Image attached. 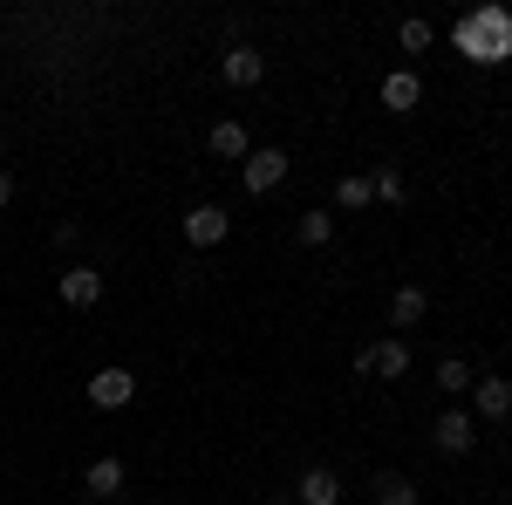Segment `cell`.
<instances>
[{"instance_id":"277c9868","label":"cell","mask_w":512,"mask_h":505,"mask_svg":"<svg viewBox=\"0 0 512 505\" xmlns=\"http://www.w3.org/2000/svg\"><path fill=\"white\" fill-rule=\"evenodd\" d=\"M239 178H246V192H253V198H267V192L280 185V178H287V157H280V151H253Z\"/></svg>"},{"instance_id":"30bf717a","label":"cell","mask_w":512,"mask_h":505,"mask_svg":"<svg viewBox=\"0 0 512 505\" xmlns=\"http://www.w3.org/2000/svg\"><path fill=\"white\" fill-rule=\"evenodd\" d=\"M294 499H301V505H335V499H342V478H335L328 465L301 471V485H294Z\"/></svg>"},{"instance_id":"e0dca14e","label":"cell","mask_w":512,"mask_h":505,"mask_svg":"<svg viewBox=\"0 0 512 505\" xmlns=\"http://www.w3.org/2000/svg\"><path fill=\"white\" fill-rule=\"evenodd\" d=\"M294 233H301V246H328V239H335V219H328V212H301Z\"/></svg>"},{"instance_id":"3957f363","label":"cell","mask_w":512,"mask_h":505,"mask_svg":"<svg viewBox=\"0 0 512 505\" xmlns=\"http://www.w3.org/2000/svg\"><path fill=\"white\" fill-rule=\"evenodd\" d=\"M130 396H137V376H130V369H96V376H89V403H96V410H123Z\"/></svg>"},{"instance_id":"6da1fadb","label":"cell","mask_w":512,"mask_h":505,"mask_svg":"<svg viewBox=\"0 0 512 505\" xmlns=\"http://www.w3.org/2000/svg\"><path fill=\"white\" fill-rule=\"evenodd\" d=\"M465 48H472V62H506L512 55V21L506 14H478L472 28H465Z\"/></svg>"},{"instance_id":"7a4b0ae2","label":"cell","mask_w":512,"mask_h":505,"mask_svg":"<svg viewBox=\"0 0 512 505\" xmlns=\"http://www.w3.org/2000/svg\"><path fill=\"white\" fill-rule=\"evenodd\" d=\"M226 233H233V219H226L219 205H192V212H185V239H192L198 253H205V246H226Z\"/></svg>"},{"instance_id":"52a82bcc","label":"cell","mask_w":512,"mask_h":505,"mask_svg":"<svg viewBox=\"0 0 512 505\" xmlns=\"http://www.w3.org/2000/svg\"><path fill=\"white\" fill-rule=\"evenodd\" d=\"M62 301H69V308H96V301H103V273L96 267H69L62 273Z\"/></svg>"},{"instance_id":"9a60e30c","label":"cell","mask_w":512,"mask_h":505,"mask_svg":"<svg viewBox=\"0 0 512 505\" xmlns=\"http://www.w3.org/2000/svg\"><path fill=\"white\" fill-rule=\"evenodd\" d=\"M376 505H417V485L403 471H376Z\"/></svg>"},{"instance_id":"5bb4252c","label":"cell","mask_w":512,"mask_h":505,"mask_svg":"<svg viewBox=\"0 0 512 505\" xmlns=\"http://www.w3.org/2000/svg\"><path fill=\"white\" fill-rule=\"evenodd\" d=\"M369 198H383V205H403V198H410V185H403V171H390V164H376V171H369Z\"/></svg>"},{"instance_id":"ffe728a7","label":"cell","mask_w":512,"mask_h":505,"mask_svg":"<svg viewBox=\"0 0 512 505\" xmlns=\"http://www.w3.org/2000/svg\"><path fill=\"white\" fill-rule=\"evenodd\" d=\"M396 41H403L410 55H424V48H431V21H403V28H396Z\"/></svg>"},{"instance_id":"2e32d148","label":"cell","mask_w":512,"mask_h":505,"mask_svg":"<svg viewBox=\"0 0 512 505\" xmlns=\"http://www.w3.org/2000/svg\"><path fill=\"white\" fill-rule=\"evenodd\" d=\"M212 151H219V157H253V144H246L239 123H212Z\"/></svg>"},{"instance_id":"9c48e42d","label":"cell","mask_w":512,"mask_h":505,"mask_svg":"<svg viewBox=\"0 0 512 505\" xmlns=\"http://www.w3.org/2000/svg\"><path fill=\"white\" fill-rule=\"evenodd\" d=\"M82 485H89V499H96V505L123 499V465H117V458H96V465L82 471Z\"/></svg>"},{"instance_id":"d6986e66","label":"cell","mask_w":512,"mask_h":505,"mask_svg":"<svg viewBox=\"0 0 512 505\" xmlns=\"http://www.w3.org/2000/svg\"><path fill=\"white\" fill-rule=\"evenodd\" d=\"M342 212H362V205H376V198H369V178H342Z\"/></svg>"},{"instance_id":"603a6c76","label":"cell","mask_w":512,"mask_h":505,"mask_svg":"<svg viewBox=\"0 0 512 505\" xmlns=\"http://www.w3.org/2000/svg\"><path fill=\"white\" fill-rule=\"evenodd\" d=\"M0 171H7V144H0Z\"/></svg>"},{"instance_id":"7c38bea8","label":"cell","mask_w":512,"mask_h":505,"mask_svg":"<svg viewBox=\"0 0 512 505\" xmlns=\"http://www.w3.org/2000/svg\"><path fill=\"white\" fill-rule=\"evenodd\" d=\"M478 417H485V424L512 417V383L506 376H485V383H478Z\"/></svg>"},{"instance_id":"4fadbf2b","label":"cell","mask_w":512,"mask_h":505,"mask_svg":"<svg viewBox=\"0 0 512 505\" xmlns=\"http://www.w3.org/2000/svg\"><path fill=\"white\" fill-rule=\"evenodd\" d=\"M424 314H431V294H424V287H396V301H390V321H396V328H417Z\"/></svg>"},{"instance_id":"ba28073f","label":"cell","mask_w":512,"mask_h":505,"mask_svg":"<svg viewBox=\"0 0 512 505\" xmlns=\"http://www.w3.org/2000/svg\"><path fill=\"white\" fill-rule=\"evenodd\" d=\"M219 69H226V82H233V89H253V82L267 76L260 48H246V41H239V48H226V62H219Z\"/></svg>"},{"instance_id":"5b68a950","label":"cell","mask_w":512,"mask_h":505,"mask_svg":"<svg viewBox=\"0 0 512 505\" xmlns=\"http://www.w3.org/2000/svg\"><path fill=\"white\" fill-rule=\"evenodd\" d=\"M355 369H362V376H403V369H410V349H403V342H376V349H362L355 355Z\"/></svg>"},{"instance_id":"44dd1931","label":"cell","mask_w":512,"mask_h":505,"mask_svg":"<svg viewBox=\"0 0 512 505\" xmlns=\"http://www.w3.org/2000/svg\"><path fill=\"white\" fill-rule=\"evenodd\" d=\"M7 198H14V178H7V171H0V205H7Z\"/></svg>"},{"instance_id":"ac0fdd59","label":"cell","mask_w":512,"mask_h":505,"mask_svg":"<svg viewBox=\"0 0 512 505\" xmlns=\"http://www.w3.org/2000/svg\"><path fill=\"white\" fill-rule=\"evenodd\" d=\"M437 389H451V396H458V389H472V369H465L458 355H444V362H437Z\"/></svg>"},{"instance_id":"7402d4cb","label":"cell","mask_w":512,"mask_h":505,"mask_svg":"<svg viewBox=\"0 0 512 505\" xmlns=\"http://www.w3.org/2000/svg\"><path fill=\"white\" fill-rule=\"evenodd\" d=\"M274 505H301V499H294V492H274Z\"/></svg>"},{"instance_id":"8992f818","label":"cell","mask_w":512,"mask_h":505,"mask_svg":"<svg viewBox=\"0 0 512 505\" xmlns=\"http://www.w3.org/2000/svg\"><path fill=\"white\" fill-rule=\"evenodd\" d=\"M424 103V82L410 76V69H396V76H383V110H396V117H410Z\"/></svg>"},{"instance_id":"8fae6325","label":"cell","mask_w":512,"mask_h":505,"mask_svg":"<svg viewBox=\"0 0 512 505\" xmlns=\"http://www.w3.org/2000/svg\"><path fill=\"white\" fill-rule=\"evenodd\" d=\"M437 451H451V458L472 451V417H465V410H444V417H437Z\"/></svg>"}]
</instances>
